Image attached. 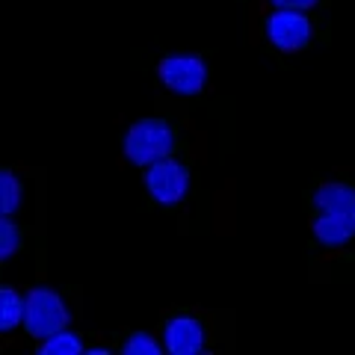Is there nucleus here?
<instances>
[{
    "label": "nucleus",
    "instance_id": "nucleus-5",
    "mask_svg": "<svg viewBox=\"0 0 355 355\" xmlns=\"http://www.w3.org/2000/svg\"><path fill=\"white\" fill-rule=\"evenodd\" d=\"M146 187H148V193L154 196V202L172 207L187 196V190H190V175H187V169L181 163L166 157V160H157V163L148 166Z\"/></svg>",
    "mask_w": 355,
    "mask_h": 355
},
{
    "label": "nucleus",
    "instance_id": "nucleus-2",
    "mask_svg": "<svg viewBox=\"0 0 355 355\" xmlns=\"http://www.w3.org/2000/svg\"><path fill=\"white\" fill-rule=\"evenodd\" d=\"M172 130L160 119H142L137 121L125 137V157L137 166H151L157 160H166L172 154Z\"/></svg>",
    "mask_w": 355,
    "mask_h": 355
},
{
    "label": "nucleus",
    "instance_id": "nucleus-1",
    "mask_svg": "<svg viewBox=\"0 0 355 355\" xmlns=\"http://www.w3.org/2000/svg\"><path fill=\"white\" fill-rule=\"evenodd\" d=\"M320 219L314 222V237L326 246H343L355 237V190L343 184H326L314 196Z\"/></svg>",
    "mask_w": 355,
    "mask_h": 355
},
{
    "label": "nucleus",
    "instance_id": "nucleus-8",
    "mask_svg": "<svg viewBox=\"0 0 355 355\" xmlns=\"http://www.w3.org/2000/svg\"><path fill=\"white\" fill-rule=\"evenodd\" d=\"M24 308H27V299H21L12 287H3L0 291V329L9 331L18 323H24Z\"/></svg>",
    "mask_w": 355,
    "mask_h": 355
},
{
    "label": "nucleus",
    "instance_id": "nucleus-7",
    "mask_svg": "<svg viewBox=\"0 0 355 355\" xmlns=\"http://www.w3.org/2000/svg\"><path fill=\"white\" fill-rule=\"evenodd\" d=\"M205 347V331L193 317H172L163 331V349L172 355H196Z\"/></svg>",
    "mask_w": 355,
    "mask_h": 355
},
{
    "label": "nucleus",
    "instance_id": "nucleus-13",
    "mask_svg": "<svg viewBox=\"0 0 355 355\" xmlns=\"http://www.w3.org/2000/svg\"><path fill=\"white\" fill-rule=\"evenodd\" d=\"M272 6H279V9H299V12H305V9L317 6V0H272Z\"/></svg>",
    "mask_w": 355,
    "mask_h": 355
},
{
    "label": "nucleus",
    "instance_id": "nucleus-9",
    "mask_svg": "<svg viewBox=\"0 0 355 355\" xmlns=\"http://www.w3.org/2000/svg\"><path fill=\"white\" fill-rule=\"evenodd\" d=\"M83 352V343L74 331H57V335L44 338V343L39 347V355H80Z\"/></svg>",
    "mask_w": 355,
    "mask_h": 355
},
{
    "label": "nucleus",
    "instance_id": "nucleus-3",
    "mask_svg": "<svg viewBox=\"0 0 355 355\" xmlns=\"http://www.w3.org/2000/svg\"><path fill=\"white\" fill-rule=\"evenodd\" d=\"M69 308H65V302L60 299L57 291H51V287H33V291L27 293V308H24V326L33 338H51L57 335V331H62L65 326H69Z\"/></svg>",
    "mask_w": 355,
    "mask_h": 355
},
{
    "label": "nucleus",
    "instance_id": "nucleus-4",
    "mask_svg": "<svg viewBox=\"0 0 355 355\" xmlns=\"http://www.w3.org/2000/svg\"><path fill=\"white\" fill-rule=\"evenodd\" d=\"M160 80L178 95H196L207 83V65L193 53H172L160 62Z\"/></svg>",
    "mask_w": 355,
    "mask_h": 355
},
{
    "label": "nucleus",
    "instance_id": "nucleus-11",
    "mask_svg": "<svg viewBox=\"0 0 355 355\" xmlns=\"http://www.w3.org/2000/svg\"><path fill=\"white\" fill-rule=\"evenodd\" d=\"M125 355H160V343L146 331H137L125 340Z\"/></svg>",
    "mask_w": 355,
    "mask_h": 355
},
{
    "label": "nucleus",
    "instance_id": "nucleus-12",
    "mask_svg": "<svg viewBox=\"0 0 355 355\" xmlns=\"http://www.w3.org/2000/svg\"><path fill=\"white\" fill-rule=\"evenodd\" d=\"M18 252V228L9 222V216L0 219V258L9 261Z\"/></svg>",
    "mask_w": 355,
    "mask_h": 355
},
{
    "label": "nucleus",
    "instance_id": "nucleus-6",
    "mask_svg": "<svg viewBox=\"0 0 355 355\" xmlns=\"http://www.w3.org/2000/svg\"><path fill=\"white\" fill-rule=\"evenodd\" d=\"M266 36L275 48L282 51H299L311 39V24L299 9H279L266 21Z\"/></svg>",
    "mask_w": 355,
    "mask_h": 355
},
{
    "label": "nucleus",
    "instance_id": "nucleus-10",
    "mask_svg": "<svg viewBox=\"0 0 355 355\" xmlns=\"http://www.w3.org/2000/svg\"><path fill=\"white\" fill-rule=\"evenodd\" d=\"M21 205V184L12 172H0V214L9 216Z\"/></svg>",
    "mask_w": 355,
    "mask_h": 355
}]
</instances>
